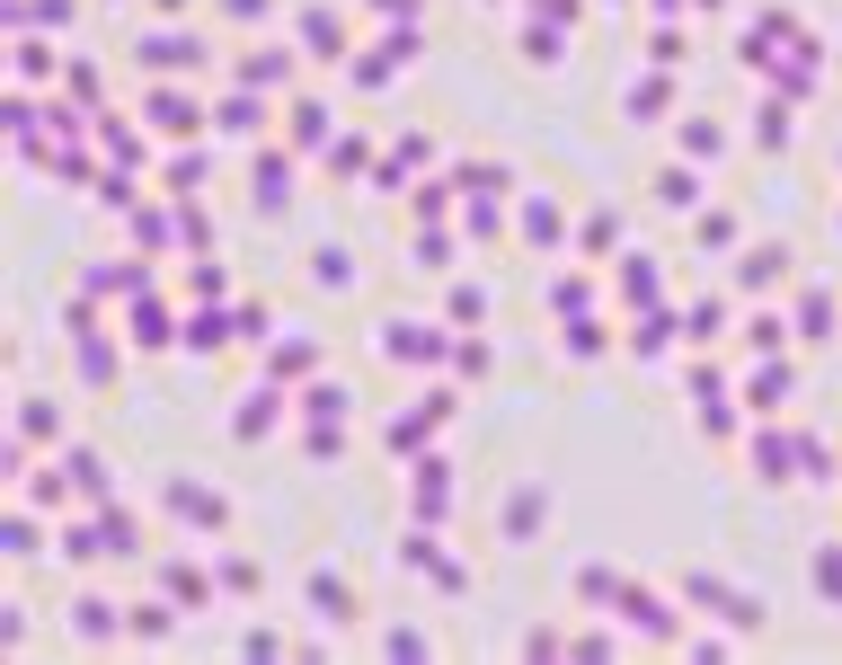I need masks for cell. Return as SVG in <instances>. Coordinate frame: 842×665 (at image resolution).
I'll list each match as a JSON object with an SVG mask.
<instances>
[{
    "mask_svg": "<svg viewBox=\"0 0 842 665\" xmlns=\"http://www.w3.org/2000/svg\"><path fill=\"white\" fill-rule=\"evenodd\" d=\"M311 603H320L328 621H346V586H337V577H311Z\"/></svg>",
    "mask_w": 842,
    "mask_h": 665,
    "instance_id": "1",
    "label": "cell"
},
{
    "mask_svg": "<svg viewBox=\"0 0 842 665\" xmlns=\"http://www.w3.org/2000/svg\"><path fill=\"white\" fill-rule=\"evenodd\" d=\"M816 595H842V559H816Z\"/></svg>",
    "mask_w": 842,
    "mask_h": 665,
    "instance_id": "2",
    "label": "cell"
}]
</instances>
